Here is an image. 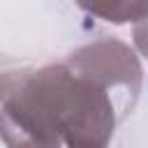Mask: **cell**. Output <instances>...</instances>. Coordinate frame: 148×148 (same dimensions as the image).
I'll return each mask as SVG.
<instances>
[{
	"label": "cell",
	"mask_w": 148,
	"mask_h": 148,
	"mask_svg": "<svg viewBox=\"0 0 148 148\" xmlns=\"http://www.w3.org/2000/svg\"><path fill=\"white\" fill-rule=\"evenodd\" d=\"M7 148H109L123 123L113 97L65 60L0 79Z\"/></svg>",
	"instance_id": "1"
},
{
	"label": "cell",
	"mask_w": 148,
	"mask_h": 148,
	"mask_svg": "<svg viewBox=\"0 0 148 148\" xmlns=\"http://www.w3.org/2000/svg\"><path fill=\"white\" fill-rule=\"evenodd\" d=\"M65 62L72 69L97 81L113 97L123 120L127 113H132L143 81V69L134 49H130L120 39L104 37L86 46H79L65 58Z\"/></svg>",
	"instance_id": "2"
},
{
	"label": "cell",
	"mask_w": 148,
	"mask_h": 148,
	"mask_svg": "<svg viewBox=\"0 0 148 148\" xmlns=\"http://www.w3.org/2000/svg\"><path fill=\"white\" fill-rule=\"evenodd\" d=\"M81 9L109 21V23H136L148 16V0H130V2H81Z\"/></svg>",
	"instance_id": "3"
},
{
	"label": "cell",
	"mask_w": 148,
	"mask_h": 148,
	"mask_svg": "<svg viewBox=\"0 0 148 148\" xmlns=\"http://www.w3.org/2000/svg\"><path fill=\"white\" fill-rule=\"evenodd\" d=\"M132 39H134V49L148 58V16H143L141 21L134 23V30H132Z\"/></svg>",
	"instance_id": "4"
}]
</instances>
